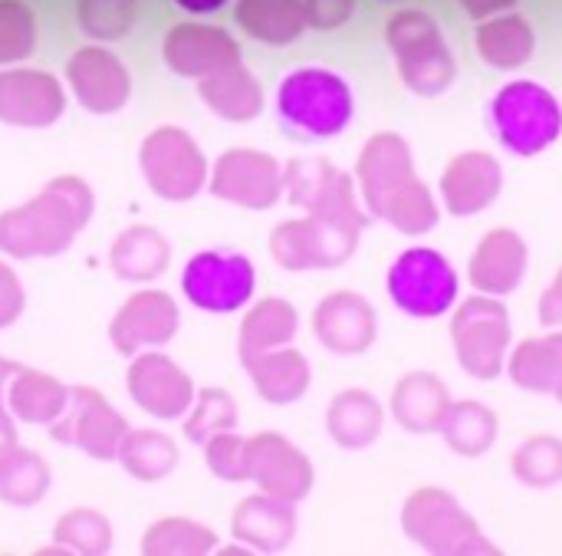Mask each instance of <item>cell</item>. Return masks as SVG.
<instances>
[{
  "label": "cell",
  "mask_w": 562,
  "mask_h": 556,
  "mask_svg": "<svg viewBox=\"0 0 562 556\" xmlns=\"http://www.w3.org/2000/svg\"><path fill=\"white\" fill-rule=\"evenodd\" d=\"M359 198L372 218L389 221L402 234H428L441 221L431 188L418 178L408 142L398 132H379L356 162Z\"/></svg>",
  "instance_id": "1"
},
{
  "label": "cell",
  "mask_w": 562,
  "mask_h": 556,
  "mask_svg": "<svg viewBox=\"0 0 562 556\" xmlns=\"http://www.w3.org/2000/svg\"><path fill=\"white\" fill-rule=\"evenodd\" d=\"M369 224V211L359 204L356 181L346 171H336L329 191L306 218L283 221L270 234V254L286 270H326L346 264Z\"/></svg>",
  "instance_id": "2"
},
{
  "label": "cell",
  "mask_w": 562,
  "mask_h": 556,
  "mask_svg": "<svg viewBox=\"0 0 562 556\" xmlns=\"http://www.w3.org/2000/svg\"><path fill=\"white\" fill-rule=\"evenodd\" d=\"M92 208L95 201L82 178H53L33 201L0 214V251L23 260L63 254L89 224Z\"/></svg>",
  "instance_id": "3"
},
{
  "label": "cell",
  "mask_w": 562,
  "mask_h": 556,
  "mask_svg": "<svg viewBox=\"0 0 562 556\" xmlns=\"http://www.w3.org/2000/svg\"><path fill=\"white\" fill-rule=\"evenodd\" d=\"M277 115L286 132L303 142H326L349 129L356 115V96L346 76L326 66H303L280 79Z\"/></svg>",
  "instance_id": "4"
},
{
  "label": "cell",
  "mask_w": 562,
  "mask_h": 556,
  "mask_svg": "<svg viewBox=\"0 0 562 556\" xmlns=\"http://www.w3.org/2000/svg\"><path fill=\"white\" fill-rule=\"evenodd\" d=\"M487 122L507 152L530 158L557 145L562 135V102L550 86L537 79H514L494 92Z\"/></svg>",
  "instance_id": "5"
},
{
  "label": "cell",
  "mask_w": 562,
  "mask_h": 556,
  "mask_svg": "<svg viewBox=\"0 0 562 556\" xmlns=\"http://www.w3.org/2000/svg\"><path fill=\"white\" fill-rule=\"evenodd\" d=\"M385 40L395 53L402 82L415 96H441L454 86L458 59L435 16L425 10H402L389 20Z\"/></svg>",
  "instance_id": "6"
},
{
  "label": "cell",
  "mask_w": 562,
  "mask_h": 556,
  "mask_svg": "<svg viewBox=\"0 0 562 556\" xmlns=\"http://www.w3.org/2000/svg\"><path fill=\"white\" fill-rule=\"evenodd\" d=\"M510 313L501 303V297H468L461 307H454L451 316V343L461 369L474 379H497L507 369L510 356Z\"/></svg>",
  "instance_id": "7"
},
{
  "label": "cell",
  "mask_w": 562,
  "mask_h": 556,
  "mask_svg": "<svg viewBox=\"0 0 562 556\" xmlns=\"http://www.w3.org/2000/svg\"><path fill=\"white\" fill-rule=\"evenodd\" d=\"M405 534L428 554H497L464 504L441 488H422L405 501Z\"/></svg>",
  "instance_id": "8"
},
{
  "label": "cell",
  "mask_w": 562,
  "mask_h": 556,
  "mask_svg": "<svg viewBox=\"0 0 562 556\" xmlns=\"http://www.w3.org/2000/svg\"><path fill=\"white\" fill-rule=\"evenodd\" d=\"M392 303L415 320H435L458 307L461 280L454 264L435 247H408L389 267Z\"/></svg>",
  "instance_id": "9"
},
{
  "label": "cell",
  "mask_w": 562,
  "mask_h": 556,
  "mask_svg": "<svg viewBox=\"0 0 562 556\" xmlns=\"http://www.w3.org/2000/svg\"><path fill=\"white\" fill-rule=\"evenodd\" d=\"M138 162L148 188L165 201H191L198 191L207 188L211 178L204 152L178 125H158L155 132H148Z\"/></svg>",
  "instance_id": "10"
},
{
  "label": "cell",
  "mask_w": 562,
  "mask_h": 556,
  "mask_svg": "<svg viewBox=\"0 0 562 556\" xmlns=\"http://www.w3.org/2000/svg\"><path fill=\"white\" fill-rule=\"evenodd\" d=\"M257 267L237 251H201L181 270V293L194 310L237 313L254 300Z\"/></svg>",
  "instance_id": "11"
},
{
  "label": "cell",
  "mask_w": 562,
  "mask_h": 556,
  "mask_svg": "<svg viewBox=\"0 0 562 556\" xmlns=\"http://www.w3.org/2000/svg\"><path fill=\"white\" fill-rule=\"evenodd\" d=\"M211 194L250 211L273 208L283 194V165L260 148H227L211 168Z\"/></svg>",
  "instance_id": "12"
},
{
  "label": "cell",
  "mask_w": 562,
  "mask_h": 556,
  "mask_svg": "<svg viewBox=\"0 0 562 556\" xmlns=\"http://www.w3.org/2000/svg\"><path fill=\"white\" fill-rule=\"evenodd\" d=\"M128 425L125 419L95 392V389H69V402L56 422H49V435L63 445L82 448L95 462L115 458Z\"/></svg>",
  "instance_id": "13"
},
{
  "label": "cell",
  "mask_w": 562,
  "mask_h": 556,
  "mask_svg": "<svg viewBox=\"0 0 562 556\" xmlns=\"http://www.w3.org/2000/svg\"><path fill=\"white\" fill-rule=\"evenodd\" d=\"M128 396L138 402L142 412L161 422H175V419H184V412L191 409L194 382L165 353L142 349L135 353V363L128 366Z\"/></svg>",
  "instance_id": "14"
},
{
  "label": "cell",
  "mask_w": 562,
  "mask_h": 556,
  "mask_svg": "<svg viewBox=\"0 0 562 556\" xmlns=\"http://www.w3.org/2000/svg\"><path fill=\"white\" fill-rule=\"evenodd\" d=\"M247 481H254L263 494L296 504L313 491L316 475L310 458L293 442L263 432L247 438Z\"/></svg>",
  "instance_id": "15"
},
{
  "label": "cell",
  "mask_w": 562,
  "mask_h": 556,
  "mask_svg": "<svg viewBox=\"0 0 562 556\" xmlns=\"http://www.w3.org/2000/svg\"><path fill=\"white\" fill-rule=\"evenodd\" d=\"M441 204L454 218H474L487 211L504 191V168L491 152H461L441 171Z\"/></svg>",
  "instance_id": "16"
},
{
  "label": "cell",
  "mask_w": 562,
  "mask_h": 556,
  "mask_svg": "<svg viewBox=\"0 0 562 556\" xmlns=\"http://www.w3.org/2000/svg\"><path fill=\"white\" fill-rule=\"evenodd\" d=\"M313 333L316 340L336 353V356H359L366 353L375 336H379V320L372 303L362 293L339 290L329 293L316 310H313Z\"/></svg>",
  "instance_id": "17"
},
{
  "label": "cell",
  "mask_w": 562,
  "mask_h": 556,
  "mask_svg": "<svg viewBox=\"0 0 562 556\" xmlns=\"http://www.w3.org/2000/svg\"><path fill=\"white\" fill-rule=\"evenodd\" d=\"M178 303L161 290L135 293L112 320V343L122 356H135L142 349H158L178 333Z\"/></svg>",
  "instance_id": "18"
},
{
  "label": "cell",
  "mask_w": 562,
  "mask_h": 556,
  "mask_svg": "<svg viewBox=\"0 0 562 556\" xmlns=\"http://www.w3.org/2000/svg\"><path fill=\"white\" fill-rule=\"evenodd\" d=\"M66 112V92L49 73L10 69L0 73V122L20 129L53 125Z\"/></svg>",
  "instance_id": "19"
},
{
  "label": "cell",
  "mask_w": 562,
  "mask_h": 556,
  "mask_svg": "<svg viewBox=\"0 0 562 556\" xmlns=\"http://www.w3.org/2000/svg\"><path fill=\"white\" fill-rule=\"evenodd\" d=\"M530 267V247L514 227H494L481 237L477 251L471 254L468 277L477 293L507 297L514 293Z\"/></svg>",
  "instance_id": "20"
},
{
  "label": "cell",
  "mask_w": 562,
  "mask_h": 556,
  "mask_svg": "<svg viewBox=\"0 0 562 556\" xmlns=\"http://www.w3.org/2000/svg\"><path fill=\"white\" fill-rule=\"evenodd\" d=\"M72 96L95 115L119 112L132 96V79L122 63L105 49H82L66 66Z\"/></svg>",
  "instance_id": "21"
},
{
  "label": "cell",
  "mask_w": 562,
  "mask_h": 556,
  "mask_svg": "<svg viewBox=\"0 0 562 556\" xmlns=\"http://www.w3.org/2000/svg\"><path fill=\"white\" fill-rule=\"evenodd\" d=\"M231 531L250 551H283L296 537V504L260 491L234 511Z\"/></svg>",
  "instance_id": "22"
},
{
  "label": "cell",
  "mask_w": 562,
  "mask_h": 556,
  "mask_svg": "<svg viewBox=\"0 0 562 556\" xmlns=\"http://www.w3.org/2000/svg\"><path fill=\"white\" fill-rule=\"evenodd\" d=\"M66 402H69V389L59 379L36 369L13 366V372L3 382V412L30 425L56 422Z\"/></svg>",
  "instance_id": "23"
},
{
  "label": "cell",
  "mask_w": 562,
  "mask_h": 556,
  "mask_svg": "<svg viewBox=\"0 0 562 556\" xmlns=\"http://www.w3.org/2000/svg\"><path fill=\"white\" fill-rule=\"evenodd\" d=\"M244 366L250 372V382H254L257 396L263 402H270V405L300 402L306 396V389H310V379H313L310 359L300 349H290V346L260 353V356L247 359Z\"/></svg>",
  "instance_id": "24"
},
{
  "label": "cell",
  "mask_w": 562,
  "mask_h": 556,
  "mask_svg": "<svg viewBox=\"0 0 562 556\" xmlns=\"http://www.w3.org/2000/svg\"><path fill=\"white\" fill-rule=\"evenodd\" d=\"M451 409L448 386L431 372H408L392 392V415L402 429L415 435L438 432Z\"/></svg>",
  "instance_id": "25"
},
{
  "label": "cell",
  "mask_w": 562,
  "mask_h": 556,
  "mask_svg": "<svg viewBox=\"0 0 562 556\" xmlns=\"http://www.w3.org/2000/svg\"><path fill=\"white\" fill-rule=\"evenodd\" d=\"M326 429L333 442L346 452H362L379 442L385 429V412L379 399L366 389H346L329 402Z\"/></svg>",
  "instance_id": "26"
},
{
  "label": "cell",
  "mask_w": 562,
  "mask_h": 556,
  "mask_svg": "<svg viewBox=\"0 0 562 556\" xmlns=\"http://www.w3.org/2000/svg\"><path fill=\"white\" fill-rule=\"evenodd\" d=\"M477 53L494 69H520L537 53V33L520 13H497L477 26Z\"/></svg>",
  "instance_id": "27"
},
{
  "label": "cell",
  "mask_w": 562,
  "mask_h": 556,
  "mask_svg": "<svg viewBox=\"0 0 562 556\" xmlns=\"http://www.w3.org/2000/svg\"><path fill=\"white\" fill-rule=\"evenodd\" d=\"M198 96L204 105H211L214 115L227 122H250L263 112V89L240 63H231L204 76L198 86Z\"/></svg>",
  "instance_id": "28"
},
{
  "label": "cell",
  "mask_w": 562,
  "mask_h": 556,
  "mask_svg": "<svg viewBox=\"0 0 562 556\" xmlns=\"http://www.w3.org/2000/svg\"><path fill=\"white\" fill-rule=\"evenodd\" d=\"M109 264L115 270V277L132 280V283H145L158 274L168 270L171 264V244L161 231L155 227H128L115 237V247L109 254Z\"/></svg>",
  "instance_id": "29"
},
{
  "label": "cell",
  "mask_w": 562,
  "mask_h": 556,
  "mask_svg": "<svg viewBox=\"0 0 562 556\" xmlns=\"http://www.w3.org/2000/svg\"><path fill=\"white\" fill-rule=\"evenodd\" d=\"M507 372L524 392H557L562 379V330L524 340L507 356Z\"/></svg>",
  "instance_id": "30"
},
{
  "label": "cell",
  "mask_w": 562,
  "mask_h": 556,
  "mask_svg": "<svg viewBox=\"0 0 562 556\" xmlns=\"http://www.w3.org/2000/svg\"><path fill=\"white\" fill-rule=\"evenodd\" d=\"M296 330H300V316H296L293 303H286L280 297L260 300L244 316V326H240V363H247L260 353L290 346Z\"/></svg>",
  "instance_id": "31"
},
{
  "label": "cell",
  "mask_w": 562,
  "mask_h": 556,
  "mask_svg": "<svg viewBox=\"0 0 562 556\" xmlns=\"http://www.w3.org/2000/svg\"><path fill=\"white\" fill-rule=\"evenodd\" d=\"M438 432L445 435V442L454 455L481 458L494 448V442L501 435V422H497L494 409L481 405L477 399H468V402H451Z\"/></svg>",
  "instance_id": "32"
},
{
  "label": "cell",
  "mask_w": 562,
  "mask_h": 556,
  "mask_svg": "<svg viewBox=\"0 0 562 556\" xmlns=\"http://www.w3.org/2000/svg\"><path fill=\"white\" fill-rule=\"evenodd\" d=\"M175 36L168 40L165 46V56H168V66L181 76H211L231 63H237V46L221 36V30H204V43L198 46L194 43V30L191 26H178L171 30Z\"/></svg>",
  "instance_id": "33"
},
{
  "label": "cell",
  "mask_w": 562,
  "mask_h": 556,
  "mask_svg": "<svg viewBox=\"0 0 562 556\" xmlns=\"http://www.w3.org/2000/svg\"><path fill=\"white\" fill-rule=\"evenodd\" d=\"M53 471L49 465L30 452V448H13L3 462H0V501L10 508H33L43 501V494L49 491Z\"/></svg>",
  "instance_id": "34"
},
{
  "label": "cell",
  "mask_w": 562,
  "mask_h": 556,
  "mask_svg": "<svg viewBox=\"0 0 562 556\" xmlns=\"http://www.w3.org/2000/svg\"><path fill=\"white\" fill-rule=\"evenodd\" d=\"M115 458L132 478L151 485V481H161L175 471L178 445L165 432H125Z\"/></svg>",
  "instance_id": "35"
},
{
  "label": "cell",
  "mask_w": 562,
  "mask_h": 556,
  "mask_svg": "<svg viewBox=\"0 0 562 556\" xmlns=\"http://www.w3.org/2000/svg\"><path fill=\"white\" fill-rule=\"evenodd\" d=\"M234 429H237V402L231 399V392H224V389L194 392V402L184 412V435L194 445H204L214 435L234 432Z\"/></svg>",
  "instance_id": "36"
},
{
  "label": "cell",
  "mask_w": 562,
  "mask_h": 556,
  "mask_svg": "<svg viewBox=\"0 0 562 556\" xmlns=\"http://www.w3.org/2000/svg\"><path fill=\"white\" fill-rule=\"evenodd\" d=\"M510 471L520 485L527 488H553L562 481V438L553 435H537V438H527L514 462H510Z\"/></svg>",
  "instance_id": "37"
},
{
  "label": "cell",
  "mask_w": 562,
  "mask_h": 556,
  "mask_svg": "<svg viewBox=\"0 0 562 556\" xmlns=\"http://www.w3.org/2000/svg\"><path fill=\"white\" fill-rule=\"evenodd\" d=\"M214 547H217L214 531L184 518H165L151 524L142 541L145 554H211Z\"/></svg>",
  "instance_id": "38"
},
{
  "label": "cell",
  "mask_w": 562,
  "mask_h": 556,
  "mask_svg": "<svg viewBox=\"0 0 562 556\" xmlns=\"http://www.w3.org/2000/svg\"><path fill=\"white\" fill-rule=\"evenodd\" d=\"M53 537L66 554H105L112 547V524L92 508H76L56 521Z\"/></svg>",
  "instance_id": "39"
},
{
  "label": "cell",
  "mask_w": 562,
  "mask_h": 556,
  "mask_svg": "<svg viewBox=\"0 0 562 556\" xmlns=\"http://www.w3.org/2000/svg\"><path fill=\"white\" fill-rule=\"evenodd\" d=\"M339 168H333L326 158H296L283 168V191L296 208H316L323 194L329 191Z\"/></svg>",
  "instance_id": "40"
},
{
  "label": "cell",
  "mask_w": 562,
  "mask_h": 556,
  "mask_svg": "<svg viewBox=\"0 0 562 556\" xmlns=\"http://www.w3.org/2000/svg\"><path fill=\"white\" fill-rule=\"evenodd\" d=\"M204 458L221 481H234V485L247 481V438L234 432H221L211 442H204Z\"/></svg>",
  "instance_id": "41"
},
{
  "label": "cell",
  "mask_w": 562,
  "mask_h": 556,
  "mask_svg": "<svg viewBox=\"0 0 562 556\" xmlns=\"http://www.w3.org/2000/svg\"><path fill=\"white\" fill-rule=\"evenodd\" d=\"M26 307V293L20 277L13 274V267L7 260H0V330H7L10 323H16V316Z\"/></svg>",
  "instance_id": "42"
},
{
  "label": "cell",
  "mask_w": 562,
  "mask_h": 556,
  "mask_svg": "<svg viewBox=\"0 0 562 556\" xmlns=\"http://www.w3.org/2000/svg\"><path fill=\"white\" fill-rule=\"evenodd\" d=\"M356 0H310L306 3V13H310V23L316 26H339L342 20H349Z\"/></svg>",
  "instance_id": "43"
},
{
  "label": "cell",
  "mask_w": 562,
  "mask_h": 556,
  "mask_svg": "<svg viewBox=\"0 0 562 556\" xmlns=\"http://www.w3.org/2000/svg\"><path fill=\"white\" fill-rule=\"evenodd\" d=\"M540 323L547 330H562V267L557 280L550 283V290L540 297Z\"/></svg>",
  "instance_id": "44"
},
{
  "label": "cell",
  "mask_w": 562,
  "mask_h": 556,
  "mask_svg": "<svg viewBox=\"0 0 562 556\" xmlns=\"http://www.w3.org/2000/svg\"><path fill=\"white\" fill-rule=\"evenodd\" d=\"M464 13L474 16V20H487V16H497V13H507L510 7H517V0H461Z\"/></svg>",
  "instance_id": "45"
},
{
  "label": "cell",
  "mask_w": 562,
  "mask_h": 556,
  "mask_svg": "<svg viewBox=\"0 0 562 556\" xmlns=\"http://www.w3.org/2000/svg\"><path fill=\"white\" fill-rule=\"evenodd\" d=\"M16 448V429H13V415L0 412V462Z\"/></svg>",
  "instance_id": "46"
},
{
  "label": "cell",
  "mask_w": 562,
  "mask_h": 556,
  "mask_svg": "<svg viewBox=\"0 0 562 556\" xmlns=\"http://www.w3.org/2000/svg\"><path fill=\"white\" fill-rule=\"evenodd\" d=\"M227 0H178V7H184V10H191V13H214V10H221Z\"/></svg>",
  "instance_id": "47"
},
{
  "label": "cell",
  "mask_w": 562,
  "mask_h": 556,
  "mask_svg": "<svg viewBox=\"0 0 562 556\" xmlns=\"http://www.w3.org/2000/svg\"><path fill=\"white\" fill-rule=\"evenodd\" d=\"M553 396H557V399L562 402V379H560V386H557V392H553Z\"/></svg>",
  "instance_id": "48"
}]
</instances>
